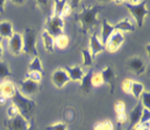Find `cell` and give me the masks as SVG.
Listing matches in <instances>:
<instances>
[{"label": "cell", "instance_id": "cell-30", "mask_svg": "<svg viewBox=\"0 0 150 130\" xmlns=\"http://www.w3.org/2000/svg\"><path fill=\"white\" fill-rule=\"evenodd\" d=\"M42 76H43V75H41L40 73H38V72H28V73L25 74V77H27V79H30V81L35 82V83L41 82Z\"/></svg>", "mask_w": 150, "mask_h": 130}, {"label": "cell", "instance_id": "cell-34", "mask_svg": "<svg viewBox=\"0 0 150 130\" xmlns=\"http://www.w3.org/2000/svg\"><path fill=\"white\" fill-rule=\"evenodd\" d=\"M132 82L134 81H131V79L127 78L125 79L122 84V89L127 94H130V89H131V85H132Z\"/></svg>", "mask_w": 150, "mask_h": 130}, {"label": "cell", "instance_id": "cell-6", "mask_svg": "<svg viewBox=\"0 0 150 130\" xmlns=\"http://www.w3.org/2000/svg\"><path fill=\"white\" fill-rule=\"evenodd\" d=\"M5 127L8 130H28L29 122L27 119H24L20 114L11 119H7L4 122Z\"/></svg>", "mask_w": 150, "mask_h": 130}, {"label": "cell", "instance_id": "cell-40", "mask_svg": "<svg viewBox=\"0 0 150 130\" xmlns=\"http://www.w3.org/2000/svg\"><path fill=\"white\" fill-rule=\"evenodd\" d=\"M132 130H149V124H138Z\"/></svg>", "mask_w": 150, "mask_h": 130}, {"label": "cell", "instance_id": "cell-47", "mask_svg": "<svg viewBox=\"0 0 150 130\" xmlns=\"http://www.w3.org/2000/svg\"><path fill=\"white\" fill-rule=\"evenodd\" d=\"M115 130H122V126L119 125V124H117V127H116V129Z\"/></svg>", "mask_w": 150, "mask_h": 130}, {"label": "cell", "instance_id": "cell-4", "mask_svg": "<svg viewBox=\"0 0 150 130\" xmlns=\"http://www.w3.org/2000/svg\"><path fill=\"white\" fill-rule=\"evenodd\" d=\"M22 42H23V47H22L23 53L32 56V57L39 56L37 50V32L34 29L27 28L24 30Z\"/></svg>", "mask_w": 150, "mask_h": 130}, {"label": "cell", "instance_id": "cell-44", "mask_svg": "<svg viewBox=\"0 0 150 130\" xmlns=\"http://www.w3.org/2000/svg\"><path fill=\"white\" fill-rule=\"evenodd\" d=\"M2 37H0V59L4 55V47H2Z\"/></svg>", "mask_w": 150, "mask_h": 130}, {"label": "cell", "instance_id": "cell-1", "mask_svg": "<svg viewBox=\"0 0 150 130\" xmlns=\"http://www.w3.org/2000/svg\"><path fill=\"white\" fill-rule=\"evenodd\" d=\"M103 9V6H92V7L83 6L82 11L76 14V18H75V20L81 24L82 32L87 33L93 30L94 27L98 23L97 16Z\"/></svg>", "mask_w": 150, "mask_h": 130}, {"label": "cell", "instance_id": "cell-11", "mask_svg": "<svg viewBox=\"0 0 150 130\" xmlns=\"http://www.w3.org/2000/svg\"><path fill=\"white\" fill-rule=\"evenodd\" d=\"M22 35L20 33H13V35L9 39V49L13 55H20L22 53Z\"/></svg>", "mask_w": 150, "mask_h": 130}, {"label": "cell", "instance_id": "cell-45", "mask_svg": "<svg viewBox=\"0 0 150 130\" xmlns=\"http://www.w3.org/2000/svg\"><path fill=\"white\" fill-rule=\"evenodd\" d=\"M94 130H104L103 129V125H102V121L94 126Z\"/></svg>", "mask_w": 150, "mask_h": 130}, {"label": "cell", "instance_id": "cell-38", "mask_svg": "<svg viewBox=\"0 0 150 130\" xmlns=\"http://www.w3.org/2000/svg\"><path fill=\"white\" fill-rule=\"evenodd\" d=\"M72 7H71V5L69 4V2H66L65 7H64V9H63V12H62V18L63 17H67V16H70L71 13H72Z\"/></svg>", "mask_w": 150, "mask_h": 130}, {"label": "cell", "instance_id": "cell-46", "mask_svg": "<svg viewBox=\"0 0 150 130\" xmlns=\"http://www.w3.org/2000/svg\"><path fill=\"white\" fill-rule=\"evenodd\" d=\"M12 2H13L14 5H23V4H24V1H16V0H14V1H12Z\"/></svg>", "mask_w": 150, "mask_h": 130}, {"label": "cell", "instance_id": "cell-41", "mask_svg": "<svg viewBox=\"0 0 150 130\" xmlns=\"http://www.w3.org/2000/svg\"><path fill=\"white\" fill-rule=\"evenodd\" d=\"M5 5L6 1L5 0H0V13H5Z\"/></svg>", "mask_w": 150, "mask_h": 130}, {"label": "cell", "instance_id": "cell-13", "mask_svg": "<svg viewBox=\"0 0 150 130\" xmlns=\"http://www.w3.org/2000/svg\"><path fill=\"white\" fill-rule=\"evenodd\" d=\"M127 66H128L129 71L134 72L136 75L142 74L146 70L145 62L141 60L140 57H138V56H135V57L129 59V61L127 62Z\"/></svg>", "mask_w": 150, "mask_h": 130}, {"label": "cell", "instance_id": "cell-24", "mask_svg": "<svg viewBox=\"0 0 150 130\" xmlns=\"http://www.w3.org/2000/svg\"><path fill=\"white\" fill-rule=\"evenodd\" d=\"M145 92V86L142 83H139V82H132V85H131V89H130V94H132V96L137 99H139L141 96V94Z\"/></svg>", "mask_w": 150, "mask_h": 130}, {"label": "cell", "instance_id": "cell-32", "mask_svg": "<svg viewBox=\"0 0 150 130\" xmlns=\"http://www.w3.org/2000/svg\"><path fill=\"white\" fill-rule=\"evenodd\" d=\"M45 130H67V126L64 122H56L54 125L47 126Z\"/></svg>", "mask_w": 150, "mask_h": 130}, {"label": "cell", "instance_id": "cell-17", "mask_svg": "<svg viewBox=\"0 0 150 130\" xmlns=\"http://www.w3.org/2000/svg\"><path fill=\"white\" fill-rule=\"evenodd\" d=\"M114 29L118 32H134L136 30V27H135V23H132L129 19L126 18L114 24Z\"/></svg>", "mask_w": 150, "mask_h": 130}, {"label": "cell", "instance_id": "cell-14", "mask_svg": "<svg viewBox=\"0 0 150 130\" xmlns=\"http://www.w3.org/2000/svg\"><path fill=\"white\" fill-rule=\"evenodd\" d=\"M39 89V83L32 82L30 79H24L20 82V92L25 95H34Z\"/></svg>", "mask_w": 150, "mask_h": 130}, {"label": "cell", "instance_id": "cell-12", "mask_svg": "<svg viewBox=\"0 0 150 130\" xmlns=\"http://www.w3.org/2000/svg\"><path fill=\"white\" fill-rule=\"evenodd\" d=\"M142 110H144V107L141 105V102H139L136 106L134 107V109L129 114V126H128V128L126 130H132L139 124L141 115H142Z\"/></svg>", "mask_w": 150, "mask_h": 130}, {"label": "cell", "instance_id": "cell-22", "mask_svg": "<svg viewBox=\"0 0 150 130\" xmlns=\"http://www.w3.org/2000/svg\"><path fill=\"white\" fill-rule=\"evenodd\" d=\"M28 70L29 72H38V73H40L41 75H44V70H43L42 64H41V60H40L39 56L33 57V60L29 64Z\"/></svg>", "mask_w": 150, "mask_h": 130}, {"label": "cell", "instance_id": "cell-29", "mask_svg": "<svg viewBox=\"0 0 150 130\" xmlns=\"http://www.w3.org/2000/svg\"><path fill=\"white\" fill-rule=\"evenodd\" d=\"M141 105H142V107L144 108H146V109H150V94L149 92H144V93L141 94Z\"/></svg>", "mask_w": 150, "mask_h": 130}, {"label": "cell", "instance_id": "cell-39", "mask_svg": "<svg viewBox=\"0 0 150 130\" xmlns=\"http://www.w3.org/2000/svg\"><path fill=\"white\" fill-rule=\"evenodd\" d=\"M102 125H103L104 130H114V125L110 120H104L102 121Z\"/></svg>", "mask_w": 150, "mask_h": 130}, {"label": "cell", "instance_id": "cell-20", "mask_svg": "<svg viewBox=\"0 0 150 130\" xmlns=\"http://www.w3.org/2000/svg\"><path fill=\"white\" fill-rule=\"evenodd\" d=\"M16 87L9 81H5L0 84V94L7 98H11L14 95Z\"/></svg>", "mask_w": 150, "mask_h": 130}, {"label": "cell", "instance_id": "cell-36", "mask_svg": "<svg viewBox=\"0 0 150 130\" xmlns=\"http://www.w3.org/2000/svg\"><path fill=\"white\" fill-rule=\"evenodd\" d=\"M115 112L116 114H122L126 112V105L124 102H117L115 104Z\"/></svg>", "mask_w": 150, "mask_h": 130}, {"label": "cell", "instance_id": "cell-10", "mask_svg": "<svg viewBox=\"0 0 150 130\" xmlns=\"http://www.w3.org/2000/svg\"><path fill=\"white\" fill-rule=\"evenodd\" d=\"M70 82L69 74L64 69H59L52 74V83L55 85L57 88H62L65 86V84Z\"/></svg>", "mask_w": 150, "mask_h": 130}, {"label": "cell", "instance_id": "cell-35", "mask_svg": "<svg viewBox=\"0 0 150 130\" xmlns=\"http://www.w3.org/2000/svg\"><path fill=\"white\" fill-rule=\"evenodd\" d=\"M19 114V110L17 109V107L14 106V105H11V106L8 108V110H7V115H8V119H11V118H13L16 117L17 115Z\"/></svg>", "mask_w": 150, "mask_h": 130}, {"label": "cell", "instance_id": "cell-37", "mask_svg": "<svg viewBox=\"0 0 150 130\" xmlns=\"http://www.w3.org/2000/svg\"><path fill=\"white\" fill-rule=\"evenodd\" d=\"M116 119H117V124L119 125H124L125 122H127L128 120V115H127L126 112H122V114H117V117H116Z\"/></svg>", "mask_w": 150, "mask_h": 130}, {"label": "cell", "instance_id": "cell-7", "mask_svg": "<svg viewBox=\"0 0 150 130\" xmlns=\"http://www.w3.org/2000/svg\"><path fill=\"white\" fill-rule=\"evenodd\" d=\"M125 41V37L122 32H118V31H115L114 33H112V35L108 37L107 42L105 44V50H107L108 52H116L120 47L122 43Z\"/></svg>", "mask_w": 150, "mask_h": 130}, {"label": "cell", "instance_id": "cell-25", "mask_svg": "<svg viewBox=\"0 0 150 130\" xmlns=\"http://www.w3.org/2000/svg\"><path fill=\"white\" fill-rule=\"evenodd\" d=\"M69 42H70L69 37L63 33V34H61V35H59V37H56L54 39V47H56L57 49H61V50H64L69 45Z\"/></svg>", "mask_w": 150, "mask_h": 130}, {"label": "cell", "instance_id": "cell-15", "mask_svg": "<svg viewBox=\"0 0 150 130\" xmlns=\"http://www.w3.org/2000/svg\"><path fill=\"white\" fill-rule=\"evenodd\" d=\"M64 70L69 74L70 81H73V82H81L82 78H83V76H84V71L79 65H75V66H65Z\"/></svg>", "mask_w": 150, "mask_h": 130}, {"label": "cell", "instance_id": "cell-43", "mask_svg": "<svg viewBox=\"0 0 150 130\" xmlns=\"http://www.w3.org/2000/svg\"><path fill=\"white\" fill-rule=\"evenodd\" d=\"M7 100H8V98L5 97V96H2V95H0V106H4V105H6Z\"/></svg>", "mask_w": 150, "mask_h": 130}, {"label": "cell", "instance_id": "cell-23", "mask_svg": "<svg viewBox=\"0 0 150 130\" xmlns=\"http://www.w3.org/2000/svg\"><path fill=\"white\" fill-rule=\"evenodd\" d=\"M38 8L42 10L44 13H47V18L53 16V2L52 1H37Z\"/></svg>", "mask_w": 150, "mask_h": 130}, {"label": "cell", "instance_id": "cell-21", "mask_svg": "<svg viewBox=\"0 0 150 130\" xmlns=\"http://www.w3.org/2000/svg\"><path fill=\"white\" fill-rule=\"evenodd\" d=\"M42 41H43V47L49 53H53L54 52V37H51L50 34L45 31L42 33Z\"/></svg>", "mask_w": 150, "mask_h": 130}, {"label": "cell", "instance_id": "cell-19", "mask_svg": "<svg viewBox=\"0 0 150 130\" xmlns=\"http://www.w3.org/2000/svg\"><path fill=\"white\" fill-rule=\"evenodd\" d=\"M93 70L91 69V70L84 74L83 76V78L81 81V89L83 90V93L84 94H88L91 92V89H92V76H93Z\"/></svg>", "mask_w": 150, "mask_h": 130}, {"label": "cell", "instance_id": "cell-2", "mask_svg": "<svg viewBox=\"0 0 150 130\" xmlns=\"http://www.w3.org/2000/svg\"><path fill=\"white\" fill-rule=\"evenodd\" d=\"M11 100H12V105L17 107L19 114L24 119H27L28 121L32 120L34 112H35V108H37V104L34 100L24 96L18 88H16L14 95L11 97Z\"/></svg>", "mask_w": 150, "mask_h": 130}, {"label": "cell", "instance_id": "cell-33", "mask_svg": "<svg viewBox=\"0 0 150 130\" xmlns=\"http://www.w3.org/2000/svg\"><path fill=\"white\" fill-rule=\"evenodd\" d=\"M149 121H150V110L149 109L144 108L139 124H149Z\"/></svg>", "mask_w": 150, "mask_h": 130}, {"label": "cell", "instance_id": "cell-31", "mask_svg": "<svg viewBox=\"0 0 150 130\" xmlns=\"http://www.w3.org/2000/svg\"><path fill=\"white\" fill-rule=\"evenodd\" d=\"M104 82L100 73H93V76H92V86L98 87V86H102Z\"/></svg>", "mask_w": 150, "mask_h": 130}, {"label": "cell", "instance_id": "cell-8", "mask_svg": "<svg viewBox=\"0 0 150 130\" xmlns=\"http://www.w3.org/2000/svg\"><path fill=\"white\" fill-rule=\"evenodd\" d=\"M100 75H102V78H103L104 83L107 84L108 86H109V93L114 94L117 77H116V73L114 72L112 67L110 65H107V66L100 72Z\"/></svg>", "mask_w": 150, "mask_h": 130}, {"label": "cell", "instance_id": "cell-27", "mask_svg": "<svg viewBox=\"0 0 150 130\" xmlns=\"http://www.w3.org/2000/svg\"><path fill=\"white\" fill-rule=\"evenodd\" d=\"M11 75V71L9 69V65L4 61H0V81H4Z\"/></svg>", "mask_w": 150, "mask_h": 130}, {"label": "cell", "instance_id": "cell-26", "mask_svg": "<svg viewBox=\"0 0 150 130\" xmlns=\"http://www.w3.org/2000/svg\"><path fill=\"white\" fill-rule=\"evenodd\" d=\"M53 5H54L53 6V16L62 18V12H63V9L66 5V1L56 0V1H53Z\"/></svg>", "mask_w": 150, "mask_h": 130}, {"label": "cell", "instance_id": "cell-9", "mask_svg": "<svg viewBox=\"0 0 150 130\" xmlns=\"http://www.w3.org/2000/svg\"><path fill=\"white\" fill-rule=\"evenodd\" d=\"M105 50V47L102 44V42L99 40V37H97V34L95 31L92 32L91 37H89V52H91V55L93 57V60L98 55L99 53Z\"/></svg>", "mask_w": 150, "mask_h": 130}, {"label": "cell", "instance_id": "cell-3", "mask_svg": "<svg viewBox=\"0 0 150 130\" xmlns=\"http://www.w3.org/2000/svg\"><path fill=\"white\" fill-rule=\"evenodd\" d=\"M117 4H122L129 10L131 16L134 17L136 24L138 28H141L144 25V21L147 14L149 13V11L146 8V1H117Z\"/></svg>", "mask_w": 150, "mask_h": 130}, {"label": "cell", "instance_id": "cell-16", "mask_svg": "<svg viewBox=\"0 0 150 130\" xmlns=\"http://www.w3.org/2000/svg\"><path fill=\"white\" fill-rule=\"evenodd\" d=\"M115 32V29H114V24H110L108 22L107 19H104L103 22H102V31H100V42L105 47L106 42H107L108 37L112 35V33Z\"/></svg>", "mask_w": 150, "mask_h": 130}, {"label": "cell", "instance_id": "cell-5", "mask_svg": "<svg viewBox=\"0 0 150 130\" xmlns=\"http://www.w3.org/2000/svg\"><path fill=\"white\" fill-rule=\"evenodd\" d=\"M63 29H64V20L63 18L51 16L47 19L45 24H44V31L47 32L51 37L55 39L56 37L63 34Z\"/></svg>", "mask_w": 150, "mask_h": 130}, {"label": "cell", "instance_id": "cell-18", "mask_svg": "<svg viewBox=\"0 0 150 130\" xmlns=\"http://www.w3.org/2000/svg\"><path fill=\"white\" fill-rule=\"evenodd\" d=\"M13 35V27L10 21H1L0 22V37L10 39Z\"/></svg>", "mask_w": 150, "mask_h": 130}, {"label": "cell", "instance_id": "cell-48", "mask_svg": "<svg viewBox=\"0 0 150 130\" xmlns=\"http://www.w3.org/2000/svg\"><path fill=\"white\" fill-rule=\"evenodd\" d=\"M0 95H1V94H0Z\"/></svg>", "mask_w": 150, "mask_h": 130}, {"label": "cell", "instance_id": "cell-28", "mask_svg": "<svg viewBox=\"0 0 150 130\" xmlns=\"http://www.w3.org/2000/svg\"><path fill=\"white\" fill-rule=\"evenodd\" d=\"M82 55H83V66H91L93 64V57L91 55V52L87 49L82 50Z\"/></svg>", "mask_w": 150, "mask_h": 130}, {"label": "cell", "instance_id": "cell-42", "mask_svg": "<svg viewBox=\"0 0 150 130\" xmlns=\"http://www.w3.org/2000/svg\"><path fill=\"white\" fill-rule=\"evenodd\" d=\"M28 130H38L37 129V126H35V124L33 122V119L32 120H30V124H29V128Z\"/></svg>", "mask_w": 150, "mask_h": 130}]
</instances>
